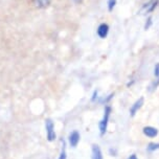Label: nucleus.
Returning a JSON list of instances; mask_svg holds the SVG:
<instances>
[{
    "label": "nucleus",
    "mask_w": 159,
    "mask_h": 159,
    "mask_svg": "<svg viewBox=\"0 0 159 159\" xmlns=\"http://www.w3.org/2000/svg\"><path fill=\"white\" fill-rule=\"evenodd\" d=\"M143 133L148 138H155L158 136L159 131H158L157 128H155L153 126H146L143 128Z\"/></svg>",
    "instance_id": "20e7f679"
},
{
    "label": "nucleus",
    "mask_w": 159,
    "mask_h": 159,
    "mask_svg": "<svg viewBox=\"0 0 159 159\" xmlns=\"http://www.w3.org/2000/svg\"><path fill=\"white\" fill-rule=\"evenodd\" d=\"M152 24V18L151 17H150L149 19H148V24H146V26H144V28H146V30H148V28L150 27V25Z\"/></svg>",
    "instance_id": "2eb2a0df"
},
{
    "label": "nucleus",
    "mask_w": 159,
    "mask_h": 159,
    "mask_svg": "<svg viewBox=\"0 0 159 159\" xmlns=\"http://www.w3.org/2000/svg\"><path fill=\"white\" fill-rule=\"evenodd\" d=\"M115 4H116V0H109V1H108V10L111 12L113 8H114Z\"/></svg>",
    "instance_id": "ddd939ff"
},
{
    "label": "nucleus",
    "mask_w": 159,
    "mask_h": 159,
    "mask_svg": "<svg viewBox=\"0 0 159 159\" xmlns=\"http://www.w3.org/2000/svg\"><path fill=\"white\" fill-rule=\"evenodd\" d=\"M143 103H144L143 98H139L137 101H135L134 103H133V105L130 107V109H129V113L132 117H134V116L136 115V113L141 109V107L143 106Z\"/></svg>",
    "instance_id": "7ed1b4c3"
},
{
    "label": "nucleus",
    "mask_w": 159,
    "mask_h": 159,
    "mask_svg": "<svg viewBox=\"0 0 159 159\" xmlns=\"http://www.w3.org/2000/svg\"><path fill=\"white\" fill-rule=\"evenodd\" d=\"M111 107L110 106H107L105 107L104 109V114H103V117L99 120L98 123V129H99V134L102 136H104L105 134L107 133V130H108V125H109V119H110V115H111Z\"/></svg>",
    "instance_id": "f257e3e1"
},
{
    "label": "nucleus",
    "mask_w": 159,
    "mask_h": 159,
    "mask_svg": "<svg viewBox=\"0 0 159 159\" xmlns=\"http://www.w3.org/2000/svg\"><path fill=\"white\" fill-rule=\"evenodd\" d=\"M62 143H63V146H62L61 154H60L58 159H66V148H65V143L63 140H62Z\"/></svg>",
    "instance_id": "9b49d317"
},
{
    "label": "nucleus",
    "mask_w": 159,
    "mask_h": 159,
    "mask_svg": "<svg viewBox=\"0 0 159 159\" xmlns=\"http://www.w3.org/2000/svg\"><path fill=\"white\" fill-rule=\"evenodd\" d=\"M154 76L156 79L159 78V63H157L154 67Z\"/></svg>",
    "instance_id": "4468645a"
},
{
    "label": "nucleus",
    "mask_w": 159,
    "mask_h": 159,
    "mask_svg": "<svg viewBox=\"0 0 159 159\" xmlns=\"http://www.w3.org/2000/svg\"><path fill=\"white\" fill-rule=\"evenodd\" d=\"M91 158L92 159H104L102 150L98 144H93L91 149Z\"/></svg>",
    "instance_id": "0eeeda50"
},
{
    "label": "nucleus",
    "mask_w": 159,
    "mask_h": 159,
    "mask_svg": "<svg viewBox=\"0 0 159 159\" xmlns=\"http://www.w3.org/2000/svg\"><path fill=\"white\" fill-rule=\"evenodd\" d=\"M158 85H159V78L158 79H156L155 80V81L154 82H153V83H152V85H151V86H150V91H154V90H156V88H157L158 87Z\"/></svg>",
    "instance_id": "f8f14e48"
},
{
    "label": "nucleus",
    "mask_w": 159,
    "mask_h": 159,
    "mask_svg": "<svg viewBox=\"0 0 159 159\" xmlns=\"http://www.w3.org/2000/svg\"><path fill=\"white\" fill-rule=\"evenodd\" d=\"M33 3L39 8H46L52 3V0H33Z\"/></svg>",
    "instance_id": "1a4fd4ad"
},
{
    "label": "nucleus",
    "mask_w": 159,
    "mask_h": 159,
    "mask_svg": "<svg viewBox=\"0 0 159 159\" xmlns=\"http://www.w3.org/2000/svg\"><path fill=\"white\" fill-rule=\"evenodd\" d=\"M108 33H109V26H108L106 23H102L98 27V35L99 38L105 39L107 37Z\"/></svg>",
    "instance_id": "6e6552de"
},
{
    "label": "nucleus",
    "mask_w": 159,
    "mask_h": 159,
    "mask_svg": "<svg viewBox=\"0 0 159 159\" xmlns=\"http://www.w3.org/2000/svg\"><path fill=\"white\" fill-rule=\"evenodd\" d=\"M158 150H159V143H154V141H152V143H148L147 151L149 153H154L156 151H158Z\"/></svg>",
    "instance_id": "9d476101"
},
{
    "label": "nucleus",
    "mask_w": 159,
    "mask_h": 159,
    "mask_svg": "<svg viewBox=\"0 0 159 159\" xmlns=\"http://www.w3.org/2000/svg\"><path fill=\"white\" fill-rule=\"evenodd\" d=\"M45 129H46V135L47 139L49 141H53L57 138V134L55 131V124L52 119H46L45 120Z\"/></svg>",
    "instance_id": "f03ea898"
},
{
    "label": "nucleus",
    "mask_w": 159,
    "mask_h": 159,
    "mask_svg": "<svg viewBox=\"0 0 159 159\" xmlns=\"http://www.w3.org/2000/svg\"><path fill=\"white\" fill-rule=\"evenodd\" d=\"M157 1L158 0H151L150 2L146 3L140 10V14H148V13L153 12V10H154L156 7V5H157Z\"/></svg>",
    "instance_id": "423d86ee"
},
{
    "label": "nucleus",
    "mask_w": 159,
    "mask_h": 159,
    "mask_svg": "<svg viewBox=\"0 0 159 159\" xmlns=\"http://www.w3.org/2000/svg\"><path fill=\"white\" fill-rule=\"evenodd\" d=\"M127 159H139V158L137 157V155L136 154H131Z\"/></svg>",
    "instance_id": "dca6fc26"
},
{
    "label": "nucleus",
    "mask_w": 159,
    "mask_h": 159,
    "mask_svg": "<svg viewBox=\"0 0 159 159\" xmlns=\"http://www.w3.org/2000/svg\"><path fill=\"white\" fill-rule=\"evenodd\" d=\"M80 139H81L80 133L78 131H72L68 135V143L71 148H75L80 143Z\"/></svg>",
    "instance_id": "39448f33"
}]
</instances>
